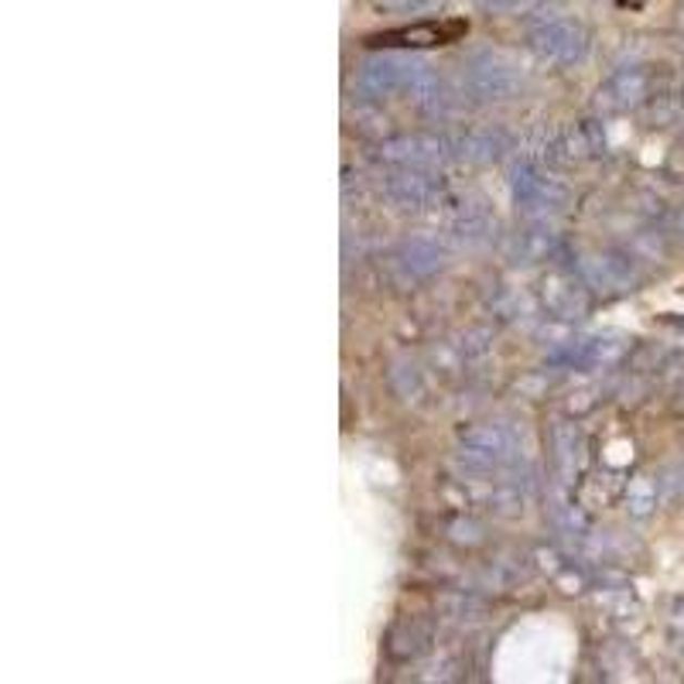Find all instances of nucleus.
Here are the masks:
<instances>
[{"mask_svg":"<svg viewBox=\"0 0 684 684\" xmlns=\"http://www.w3.org/2000/svg\"><path fill=\"white\" fill-rule=\"evenodd\" d=\"M452 32H465V25H452V28H438V25H414V28H400L390 35H381L373 41H397V45H442Z\"/></svg>","mask_w":684,"mask_h":684,"instance_id":"1","label":"nucleus"}]
</instances>
